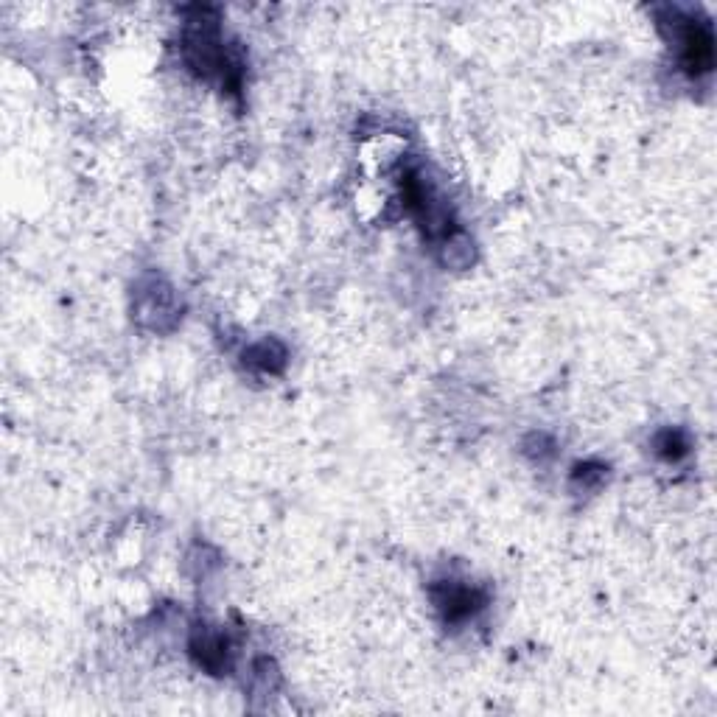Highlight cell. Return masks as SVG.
<instances>
[{
  "label": "cell",
  "mask_w": 717,
  "mask_h": 717,
  "mask_svg": "<svg viewBox=\"0 0 717 717\" xmlns=\"http://www.w3.org/2000/svg\"><path fill=\"white\" fill-rule=\"evenodd\" d=\"M673 29L675 43H678V54H681V65L692 79L709 76L715 68V34L709 20H698V17H684L673 12Z\"/></svg>",
  "instance_id": "6da1fadb"
},
{
  "label": "cell",
  "mask_w": 717,
  "mask_h": 717,
  "mask_svg": "<svg viewBox=\"0 0 717 717\" xmlns=\"http://www.w3.org/2000/svg\"><path fill=\"white\" fill-rule=\"evenodd\" d=\"M432 600H435L440 617L449 625L465 622L474 617L479 608H485V594L463 580H437L432 586Z\"/></svg>",
  "instance_id": "7a4b0ae2"
},
{
  "label": "cell",
  "mask_w": 717,
  "mask_h": 717,
  "mask_svg": "<svg viewBox=\"0 0 717 717\" xmlns=\"http://www.w3.org/2000/svg\"><path fill=\"white\" fill-rule=\"evenodd\" d=\"M191 653L199 667L211 670L213 675H219L230 664V642L222 633H199L191 642Z\"/></svg>",
  "instance_id": "3957f363"
},
{
  "label": "cell",
  "mask_w": 717,
  "mask_h": 717,
  "mask_svg": "<svg viewBox=\"0 0 717 717\" xmlns=\"http://www.w3.org/2000/svg\"><path fill=\"white\" fill-rule=\"evenodd\" d=\"M653 446H656V454L664 463H678V460H684L689 454V437L681 429H664V432L656 435Z\"/></svg>",
  "instance_id": "277c9868"
},
{
  "label": "cell",
  "mask_w": 717,
  "mask_h": 717,
  "mask_svg": "<svg viewBox=\"0 0 717 717\" xmlns=\"http://www.w3.org/2000/svg\"><path fill=\"white\" fill-rule=\"evenodd\" d=\"M283 348L278 345V342H258V345H253L250 348V353H247V362L253 367H261V370H275V359L278 362H283Z\"/></svg>",
  "instance_id": "5b68a950"
}]
</instances>
